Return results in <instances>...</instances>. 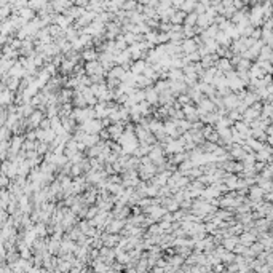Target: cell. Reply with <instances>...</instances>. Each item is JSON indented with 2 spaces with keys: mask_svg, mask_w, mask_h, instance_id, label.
Instances as JSON below:
<instances>
[{
  "mask_svg": "<svg viewBox=\"0 0 273 273\" xmlns=\"http://www.w3.org/2000/svg\"><path fill=\"white\" fill-rule=\"evenodd\" d=\"M102 72H104V67L98 61H90L85 65V74L86 75H94V74H102Z\"/></svg>",
  "mask_w": 273,
  "mask_h": 273,
  "instance_id": "obj_1",
  "label": "cell"
},
{
  "mask_svg": "<svg viewBox=\"0 0 273 273\" xmlns=\"http://www.w3.org/2000/svg\"><path fill=\"white\" fill-rule=\"evenodd\" d=\"M248 192H249V196H251V201H254V203H257V201H260L262 200V195H263V190L260 189L259 185H251L249 189H248Z\"/></svg>",
  "mask_w": 273,
  "mask_h": 273,
  "instance_id": "obj_2",
  "label": "cell"
},
{
  "mask_svg": "<svg viewBox=\"0 0 273 273\" xmlns=\"http://www.w3.org/2000/svg\"><path fill=\"white\" fill-rule=\"evenodd\" d=\"M217 67H219V70H222L224 74L229 72V70H233V65H232V62L229 61V58H224V59L217 61Z\"/></svg>",
  "mask_w": 273,
  "mask_h": 273,
  "instance_id": "obj_3",
  "label": "cell"
},
{
  "mask_svg": "<svg viewBox=\"0 0 273 273\" xmlns=\"http://www.w3.org/2000/svg\"><path fill=\"white\" fill-rule=\"evenodd\" d=\"M185 262V257H182L181 254H177V256H173V257H169L168 259V263H171V265H181V263Z\"/></svg>",
  "mask_w": 273,
  "mask_h": 273,
  "instance_id": "obj_4",
  "label": "cell"
},
{
  "mask_svg": "<svg viewBox=\"0 0 273 273\" xmlns=\"http://www.w3.org/2000/svg\"><path fill=\"white\" fill-rule=\"evenodd\" d=\"M74 65H75V62H74V61H69V62H67V61H64V64H62V67H61V69H62V72H64V74H72V70H74Z\"/></svg>",
  "mask_w": 273,
  "mask_h": 273,
  "instance_id": "obj_5",
  "label": "cell"
},
{
  "mask_svg": "<svg viewBox=\"0 0 273 273\" xmlns=\"http://www.w3.org/2000/svg\"><path fill=\"white\" fill-rule=\"evenodd\" d=\"M206 139H208L209 142H216V144H217V142H219V133H217V131H214V129H212L211 133H209L208 136H206Z\"/></svg>",
  "mask_w": 273,
  "mask_h": 273,
  "instance_id": "obj_6",
  "label": "cell"
},
{
  "mask_svg": "<svg viewBox=\"0 0 273 273\" xmlns=\"http://www.w3.org/2000/svg\"><path fill=\"white\" fill-rule=\"evenodd\" d=\"M83 58L86 59V61H94V59L98 58V54H96V51L90 50V51H85V53H83Z\"/></svg>",
  "mask_w": 273,
  "mask_h": 273,
  "instance_id": "obj_7",
  "label": "cell"
},
{
  "mask_svg": "<svg viewBox=\"0 0 273 273\" xmlns=\"http://www.w3.org/2000/svg\"><path fill=\"white\" fill-rule=\"evenodd\" d=\"M98 212H99V208H98V206H93V208H88V209H86V217H88V219H93V217H94V216H96Z\"/></svg>",
  "mask_w": 273,
  "mask_h": 273,
  "instance_id": "obj_8",
  "label": "cell"
},
{
  "mask_svg": "<svg viewBox=\"0 0 273 273\" xmlns=\"http://www.w3.org/2000/svg\"><path fill=\"white\" fill-rule=\"evenodd\" d=\"M182 50H184V51H187V53L193 51V50H195V45H193V42H185V45L182 46Z\"/></svg>",
  "mask_w": 273,
  "mask_h": 273,
  "instance_id": "obj_9",
  "label": "cell"
},
{
  "mask_svg": "<svg viewBox=\"0 0 273 273\" xmlns=\"http://www.w3.org/2000/svg\"><path fill=\"white\" fill-rule=\"evenodd\" d=\"M99 137L102 139V141H106V139H110V133L107 129H101L99 131Z\"/></svg>",
  "mask_w": 273,
  "mask_h": 273,
  "instance_id": "obj_10",
  "label": "cell"
},
{
  "mask_svg": "<svg viewBox=\"0 0 273 273\" xmlns=\"http://www.w3.org/2000/svg\"><path fill=\"white\" fill-rule=\"evenodd\" d=\"M187 59H189V61H200L201 59V54L200 53H190V56Z\"/></svg>",
  "mask_w": 273,
  "mask_h": 273,
  "instance_id": "obj_11",
  "label": "cell"
},
{
  "mask_svg": "<svg viewBox=\"0 0 273 273\" xmlns=\"http://www.w3.org/2000/svg\"><path fill=\"white\" fill-rule=\"evenodd\" d=\"M224 268H225L224 265H216V267H214V270H224Z\"/></svg>",
  "mask_w": 273,
  "mask_h": 273,
  "instance_id": "obj_12",
  "label": "cell"
},
{
  "mask_svg": "<svg viewBox=\"0 0 273 273\" xmlns=\"http://www.w3.org/2000/svg\"><path fill=\"white\" fill-rule=\"evenodd\" d=\"M42 126H45V128H48V126H50V123H48V121H43V123H42Z\"/></svg>",
  "mask_w": 273,
  "mask_h": 273,
  "instance_id": "obj_13",
  "label": "cell"
}]
</instances>
